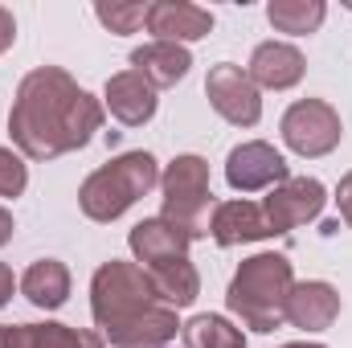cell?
I'll return each mask as SVG.
<instances>
[{"instance_id":"obj_18","label":"cell","mask_w":352,"mask_h":348,"mask_svg":"<svg viewBox=\"0 0 352 348\" xmlns=\"http://www.w3.org/2000/svg\"><path fill=\"white\" fill-rule=\"evenodd\" d=\"M21 291L29 295V303H33V307L54 312V307H62V303H66V295H70V270H66L58 259L33 262V266L25 270V279H21Z\"/></svg>"},{"instance_id":"obj_20","label":"cell","mask_w":352,"mask_h":348,"mask_svg":"<svg viewBox=\"0 0 352 348\" xmlns=\"http://www.w3.org/2000/svg\"><path fill=\"white\" fill-rule=\"evenodd\" d=\"M266 17L278 33H316L328 17V8L320 0H270Z\"/></svg>"},{"instance_id":"obj_6","label":"cell","mask_w":352,"mask_h":348,"mask_svg":"<svg viewBox=\"0 0 352 348\" xmlns=\"http://www.w3.org/2000/svg\"><path fill=\"white\" fill-rule=\"evenodd\" d=\"M340 115L320 98H303L283 115V140L299 156H328L340 144Z\"/></svg>"},{"instance_id":"obj_26","label":"cell","mask_w":352,"mask_h":348,"mask_svg":"<svg viewBox=\"0 0 352 348\" xmlns=\"http://www.w3.org/2000/svg\"><path fill=\"white\" fill-rule=\"evenodd\" d=\"M12 287H16V279H12V270H8V266L0 262V307H4L8 299H12Z\"/></svg>"},{"instance_id":"obj_21","label":"cell","mask_w":352,"mask_h":348,"mask_svg":"<svg viewBox=\"0 0 352 348\" xmlns=\"http://www.w3.org/2000/svg\"><path fill=\"white\" fill-rule=\"evenodd\" d=\"M184 348H246V336L221 316H192L184 324Z\"/></svg>"},{"instance_id":"obj_3","label":"cell","mask_w":352,"mask_h":348,"mask_svg":"<svg viewBox=\"0 0 352 348\" xmlns=\"http://www.w3.org/2000/svg\"><path fill=\"white\" fill-rule=\"evenodd\" d=\"M160 303L164 299H160L152 274L144 266H135V262L111 259L107 266H98V274L90 283V312H94V324L107 336L127 332L131 324H140Z\"/></svg>"},{"instance_id":"obj_1","label":"cell","mask_w":352,"mask_h":348,"mask_svg":"<svg viewBox=\"0 0 352 348\" xmlns=\"http://www.w3.org/2000/svg\"><path fill=\"white\" fill-rule=\"evenodd\" d=\"M102 127V102L87 94L66 70L41 66L21 78L8 115V135L29 160H54L87 148Z\"/></svg>"},{"instance_id":"obj_2","label":"cell","mask_w":352,"mask_h":348,"mask_svg":"<svg viewBox=\"0 0 352 348\" xmlns=\"http://www.w3.org/2000/svg\"><path fill=\"white\" fill-rule=\"evenodd\" d=\"M295 287V274H291V262L283 254H254L238 266L234 283H230V312L254 328V332H274L283 328L287 320V295Z\"/></svg>"},{"instance_id":"obj_4","label":"cell","mask_w":352,"mask_h":348,"mask_svg":"<svg viewBox=\"0 0 352 348\" xmlns=\"http://www.w3.org/2000/svg\"><path fill=\"white\" fill-rule=\"evenodd\" d=\"M156 184H160V168H156L152 152H127V156H119V160H111L98 173L87 176L78 205L90 221H115L140 197H148Z\"/></svg>"},{"instance_id":"obj_5","label":"cell","mask_w":352,"mask_h":348,"mask_svg":"<svg viewBox=\"0 0 352 348\" xmlns=\"http://www.w3.org/2000/svg\"><path fill=\"white\" fill-rule=\"evenodd\" d=\"M164 188V221L180 226L188 238L209 234L213 221V193H209V164L201 156H176L160 176Z\"/></svg>"},{"instance_id":"obj_15","label":"cell","mask_w":352,"mask_h":348,"mask_svg":"<svg viewBox=\"0 0 352 348\" xmlns=\"http://www.w3.org/2000/svg\"><path fill=\"white\" fill-rule=\"evenodd\" d=\"M303 54L295 50V45H287V41H266L254 50V58H250V78H254V87H266V90H287L295 87L299 78H303Z\"/></svg>"},{"instance_id":"obj_28","label":"cell","mask_w":352,"mask_h":348,"mask_svg":"<svg viewBox=\"0 0 352 348\" xmlns=\"http://www.w3.org/2000/svg\"><path fill=\"white\" fill-rule=\"evenodd\" d=\"M0 348H8V328H0Z\"/></svg>"},{"instance_id":"obj_29","label":"cell","mask_w":352,"mask_h":348,"mask_svg":"<svg viewBox=\"0 0 352 348\" xmlns=\"http://www.w3.org/2000/svg\"><path fill=\"white\" fill-rule=\"evenodd\" d=\"M283 348H324V345H283Z\"/></svg>"},{"instance_id":"obj_12","label":"cell","mask_w":352,"mask_h":348,"mask_svg":"<svg viewBox=\"0 0 352 348\" xmlns=\"http://www.w3.org/2000/svg\"><path fill=\"white\" fill-rule=\"evenodd\" d=\"M340 316V295L332 283H295L287 295V320L303 332H324Z\"/></svg>"},{"instance_id":"obj_8","label":"cell","mask_w":352,"mask_h":348,"mask_svg":"<svg viewBox=\"0 0 352 348\" xmlns=\"http://www.w3.org/2000/svg\"><path fill=\"white\" fill-rule=\"evenodd\" d=\"M324 201L328 197H324L320 180H311V176H287L283 184L270 188V197H266V205H263L270 234H287L295 226H307L311 217H320Z\"/></svg>"},{"instance_id":"obj_25","label":"cell","mask_w":352,"mask_h":348,"mask_svg":"<svg viewBox=\"0 0 352 348\" xmlns=\"http://www.w3.org/2000/svg\"><path fill=\"white\" fill-rule=\"evenodd\" d=\"M12 37H16V21H12V12H8V8H0V54L12 45Z\"/></svg>"},{"instance_id":"obj_23","label":"cell","mask_w":352,"mask_h":348,"mask_svg":"<svg viewBox=\"0 0 352 348\" xmlns=\"http://www.w3.org/2000/svg\"><path fill=\"white\" fill-rule=\"evenodd\" d=\"M29 184V173L21 164V156H12L8 148H0V197H21Z\"/></svg>"},{"instance_id":"obj_9","label":"cell","mask_w":352,"mask_h":348,"mask_svg":"<svg viewBox=\"0 0 352 348\" xmlns=\"http://www.w3.org/2000/svg\"><path fill=\"white\" fill-rule=\"evenodd\" d=\"M226 180H230L238 193H258V188H270V184H283V180H287V160H283L270 144L254 140V144H242V148L230 152V160H226Z\"/></svg>"},{"instance_id":"obj_27","label":"cell","mask_w":352,"mask_h":348,"mask_svg":"<svg viewBox=\"0 0 352 348\" xmlns=\"http://www.w3.org/2000/svg\"><path fill=\"white\" fill-rule=\"evenodd\" d=\"M12 230H16V226H12V213H8V209H0V246L12 238Z\"/></svg>"},{"instance_id":"obj_7","label":"cell","mask_w":352,"mask_h":348,"mask_svg":"<svg viewBox=\"0 0 352 348\" xmlns=\"http://www.w3.org/2000/svg\"><path fill=\"white\" fill-rule=\"evenodd\" d=\"M205 94H209L213 111H217L221 119L238 123V127H254L258 115H263V98H258L254 78H250L242 66H234V62H221V66L209 70Z\"/></svg>"},{"instance_id":"obj_10","label":"cell","mask_w":352,"mask_h":348,"mask_svg":"<svg viewBox=\"0 0 352 348\" xmlns=\"http://www.w3.org/2000/svg\"><path fill=\"white\" fill-rule=\"evenodd\" d=\"M148 33H156V41H197V37H209L213 29V12L201 8V4H188V0H160V4H148Z\"/></svg>"},{"instance_id":"obj_19","label":"cell","mask_w":352,"mask_h":348,"mask_svg":"<svg viewBox=\"0 0 352 348\" xmlns=\"http://www.w3.org/2000/svg\"><path fill=\"white\" fill-rule=\"evenodd\" d=\"M148 274H152V283H156V291H160V299L168 307H188L197 299V291H201V279H197V270H192L188 259L164 262V266H156Z\"/></svg>"},{"instance_id":"obj_16","label":"cell","mask_w":352,"mask_h":348,"mask_svg":"<svg viewBox=\"0 0 352 348\" xmlns=\"http://www.w3.org/2000/svg\"><path fill=\"white\" fill-rule=\"evenodd\" d=\"M192 58L184 45H173V41H148L131 54V70L144 74L152 87H176L184 74H188Z\"/></svg>"},{"instance_id":"obj_22","label":"cell","mask_w":352,"mask_h":348,"mask_svg":"<svg viewBox=\"0 0 352 348\" xmlns=\"http://www.w3.org/2000/svg\"><path fill=\"white\" fill-rule=\"evenodd\" d=\"M94 17H98L111 33H135V29L148 21V8H144V4H98Z\"/></svg>"},{"instance_id":"obj_11","label":"cell","mask_w":352,"mask_h":348,"mask_svg":"<svg viewBox=\"0 0 352 348\" xmlns=\"http://www.w3.org/2000/svg\"><path fill=\"white\" fill-rule=\"evenodd\" d=\"M131 254L135 262L144 266V270H156V266H164V262H176V259H188V234L173 226V221H164V217H148V221H140L135 230H131Z\"/></svg>"},{"instance_id":"obj_24","label":"cell","mask_w":352,"mask_h":348,"mask_svg":"<svg viewBox=\"0 0 352 348\" xmlns=\"http://www.w3.org/2000/svg\"><path fill=\"white\" fill-rule=\"evenodd\" d=\"M336 205H340V217L352 226V173L340 180V188H336Z\"/></svg>"},{"instance_id":"obj_14","label":"cell","mask_w":352,"mask_h":348,"mask_svg":"<svg viewBox=\"0 0 352 348\" xmlns=\"http://www.w3.org/2000/svg\"><path fill=\"white\" fill-rule=\"evenodd\" d=\"M107 107H111V115H115L119 123L140 127V123H148V119L156 115V87H152L144 74L123 70V74H115V78L107 83Z\"/></svg>"},{"instance_id":"obj_13","label":"cell","mask_w":352,"mask_h":348,"mask_svg":"<svg viewBox=\"0 0 352 348\" xmlns=\"http://www.w3.org/2000/svg\"><path fill=\"white\" fill-rule=\"evenodd\" d=\"M209 234L217 246H242V242H258V238H274L270 226H266L263 205L254 201H226L213 209V221H209Z\"/></svg>"},{"instance_id":"obj_17","label":"cell","mask_w":352,"mask_h":348,"mask_svg":"<svg viewBox=\"0 0 352 348\" xmlns=\"http://www.w3.org/2000/svg\"><path fill=\"white\" fill-rule=\"evenodd\" d=\"M8 348H102V336L66 324H16L8 328Z\"/></svg>"}]
</instances>
